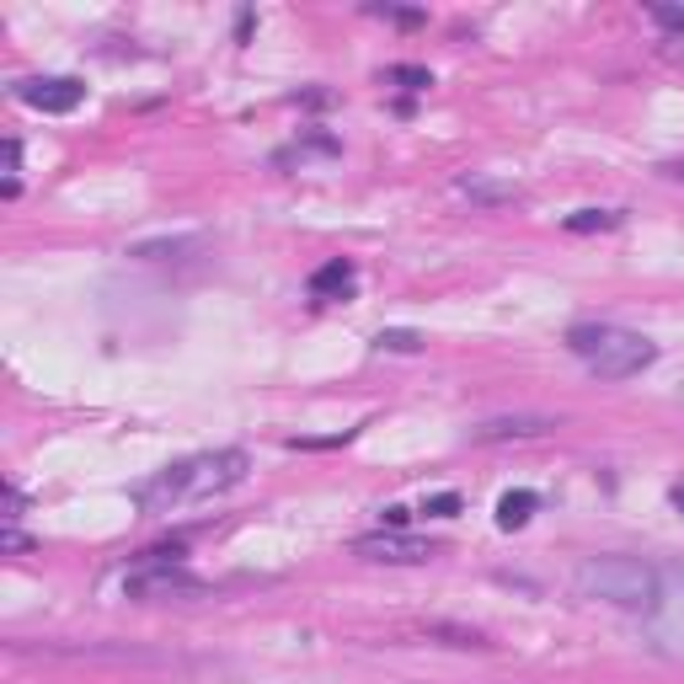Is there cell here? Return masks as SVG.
Segmentation results:
<instances>
[{
    "label": "cell",
    "mask_w": 684,
    "mask_h": 684,
    "mask_svg": "<svg viewBox=\"0 0 684 684\" xmlns=\"http://www.w3.org/2000/svg\"><path fill=\"white\" fill-rule=\"evenodd\" d=\"M22 508H27V497H22L16 487H5V524H11V519H16Z\"/></svg>",
    "instance_id": "20"
},
{
    "label": "cell",
    "mask_w": 684,
    "mask_h": 684,
    "mask_svg": "<svg viewBox=\"0 0 684 684\" xmlns=\"http://www.w3.org/2000/svg\"><path fill=\"white\" fill-rule=\"evenodd\" d=\"M347 290H353V262H342V257H332L327 268L310 273V294H316V299H327V294H347Z\"/></svg>",
    "instance_id": "11"
},
{
    "label": "cell",
    "mask_w": 684,
    "mask_h": 684,
    "mask_svg": "<svg viewBox=\"0 0 684 684\" xmlns=\"http://www.w3.org/2000/svg\"><path fill=\"white\" fill-rule=\"evenodd\" d=\"M423 514H428V519H455V514H460V497H455V492H439V497L423 503Z\"/></svg>",
    "instance_id": "18"
},
{
    "label": "cell",
    "mask_w": 684,
    "mask_h": 684,
    "mask_svg": "<svg viewBox=\"0 0 684 684\" xmlns=\"http://www.w3.org/2000/svg\"><path fill=\"white\" fill-rule=\"evenodd\" d=\"M551 428H556L551 417H492V423H476V428H471V439H476V444L540 439V434H551Z\"/></svg>",
    "instance_id": "8"
},
{
    "label": "cell",
    "mask_w": 684,
    "mask_h": 684,
    "mask_svg": "<svg viewBox=\"0 0 684 684\" xmlns=\"http://www.w3.org/2000/svg\"><path fill=\"white\" fill-rule=\"evenodd\" d=\"M11 97L38 107V113H75L86 102V86L75 75H38V81H16Z\"/></svg>",
    "instance_id": "7"
},
{
    "label": "cell",
    "mask_w": 684,
    "mask_h": 684,
    "mask_svg": "<svg viewBox=\"0 0 684 684\" xmlns=\"http://www.w3.org/2000/svg\"><path fill=\"white\" fill-rule=\"evenodd\" d=\"M647 16L669 33V38H684V5H669V0H652L647 5Z\"/></svg>",
    "instance_id": "15"
},
{
    "label": "cell",
    "mask_w": 684,
    "mask_h": 684,
    "mask_svg": "<svg viewBox=\"0 0 684 684\" xmlns=\"http://www.w3.org/2000/svg\"><path fill=\"white\" fill-rule=\"evenodd\" d=\"M353 556H364V562H391V567H412V562H434L439 545L406 535V530H380V535L353 540Z\"/></svg>",
    "instance_id": "5"
},
{
    "label": "cell",
    "mask_w": 684,
    "mask_h": 684,
    "mask_svg": "<svg viewBox=\"0 0 684 684\" xmlns=\"http://www.w3.org/2000/svg\"><path fill=\"white\" fill-rule=\"evenodd\" d=\"M674 503H680V508H684V487H680V492H674Z\"/></svg>",
    "instance_id": "23"
},
{
    "label": "cell",
    "mask_w": 684,
    "mask_h": 684,
    "mask_svg": "<svg viewBox=\"0 0 684 684\" xmlns=\"http://www.w3.org/2000/svg\"><path fill=\"white\" fill-rule=\"evenodd\" d=\"M386 530H406V508H386Z\"/></svg>",
    "instance_id": "21"
},
{
    "label": "cell",
    "mask_w": 684,
    "mask_h": 684,
    "mask_svg": "<svg viewBox=\"0 0 684 684\" xmlns=\"http://www.w3.org/2000/svg\"><path fill=\"white\" fill-rule=\"evenodd\" d=\"M380 353H423V338L417 332H406V327H386L380 338H375Z\"/></svg>",
    "instance_id": "14"
},
{
    "label": "cell",
    "mask_w": 684,
    "mask_h": 684,
    "mask_svg": "<svg viewBox=\"0 0 684 684\" xmlns=\"http://www.w3.org/2000/svg\"><path fill=\"white\" fill-rule=\"evenodd\" d=\"M386 81L406 86V92H428V86H434V75H428L423 64H391V70H386Z\"/></svg>",
    "instance_id": "16"
},
{
    "label": "cell",
    "mask_w": 684,
    "mask_h": 684,
    "mask_svg": "<svg viewBox=\"0 0 684 684\" xmlns=\"http://www.w3.org/2000/svg\"><path fill=\"white\" fill-rule=\"evenodd\" d=\"M369 16H386V22H401V27H417L423 22V11H412V5H364Z\"/></svg>",
    "instance_id": "17"
},
{
    "label": "cell",
    "mask_w": 684,
    "mask_h": 684,
    "mask_svg": "<svg viewBox=\"0 0 684 684\" xmlns=\"http://www.w3.org/2000/svg\"><path fill=\"white\" fill-rule=\"evenodd\" d=\"M246 471H251V455L246 449H209V455H188L166 471H155L150 482L129 492L145 514H172V508H193V503H209L220 492L241 487Z\"/></svg>",
    "instance_id": "1"
},
{
    "label": "cell",
    "mask_w": 684,
    "mask_h": 684,
    "mask_svg": "<svg viewBox=\"0 0 684 684\" xmlns=\"http://www.w3.org/2000/svg\"><path fill=\"white\" fill-rule=\"evenodd\" d=\"M658 583H663V573L652 562H641V556H583L578 573H573V588L583 599L632 610V615H652Z\"/></svg>",
    "instance_id": "2"
},
{
    "label": "cell",
    "mask_w": 684,
    "mask_h": 684,
    "mask_svg": "<svg viewBox=\"0 0 684 684\" xmlns=\"http://www.w3.org/2000/svg\"><path fill=\"white\" fill-rule=\"evenodd\" d=\"M0 551H11V556H22V551H33V540L22 535L16 524H5V530H0Z\"/></svg>",
    "instance_id": "19"
},
{
    "label": "cell",
    "mask_w": 684,
    "mask_h": 684,
    "mask_svg": "<svg viewBox=\"0 0 684 684\" xmlns=\"http://www.w3.org/2000/svg\"><path fill=\"white\" fill-rule=\"evenodd\" d=\"M188 251H198L193 236H172V241H140V246H129V257H134V262H182Z\"/></svg>",
    "instance_id": "10"
},
{
    "label": "cell",
    "mask_w": 684,
    "mask_h": 684,
    "mask_svg": "<svg viewBox=\"0 0 684 684\" xmlns=\"http://www.w3.org/2000/svg\"><path fill=\"white\" fill-rule=\"evenodd\" d=\"M455 193L476 198V203H514L519 188H508V182H482V177H460V182H455Z\"/></svg>",
    "instance_id": "13"
},
{
    "label": "cell",
    "mask_w": 684,
    "mask_h": 684,
    "mask_svg": "<svg viewBox=\"0 0 684 684\" xmlns=\"http://www.w3.org/2000/svg\"><path fill=\"white\" fill-rule=\"evenodd\" d=\"M567 347L583 358L588 375H599V380H632V375H641L658 358V342H647L641 332H626V327H610V321L573 327Z\"/></svg>",
    "instance_id": "3"
},
{
    "label": "cell",
    "mask_w": 684,
    "mask_h": 684,
    "mask_svg": "<svg viewBox=\"0 0 684 684\" xmlns=\"http://www.w3.org/2000/svg\"><path fill=\"white\" fill-rule=\"evenodd\" d=\"M573 236H593V231H615L621 225V209H573L567 220H562Z\"/></svg>",
    "instance_id": "12"
},
{
    "label": "cell",
    "mask_w": 684,
    "mask_h": 684,
    "mask_svg": "<svg viewBox=\"0 0 684 684\" xmlns=\"http://www.w3.org/2000/svg\"><path fill=\"white\" fill-rule=\"evenodd\" d=\"M663 172H669V177H684V166H663Z\"/></svg>",
    "instance_id": "22"
},
{
    "label": "cell",
    "mask_w": 684,
    "mask_h": 684,
    "mask_svg": "<svg viewBox=\"0 0 684 684\" xmlns=\"http://www.w3.org/2000/svg\"><path fill=\"white\" fill-rule=\"evenodd\" d=\"M652 632L669 652H684V562L663 573L658 583V604H652Z\"/></svg>",
    "instance_id": "6"
},
{
    "label": "cell",
    "mask_w": 684,
    "mask_h": 684,
    "mask_svg": "<svg viewBox=\"0 0 684 684\" xmlns=\"http://www.w3.org/2000/svg\"><path fill=\"white\" fill-rule=\"evenodd\" d=\"M203 593V578H193L188 567H177V562H140L129 578H123V599H193Z\"/></svg>",
    "instance_id": "4"
},
{
    "label": "cell",
    "mask_w": 684,
    "mask_h": 684,
    "mask_svg": "<svg viewBox=\"0 0 684 684\" xmlns=\"http://www.w3.org/2000/svg\"><path fill=\"white\" fill-rule=\"evenodd\" d=\"M535 508H540V497L530 487L503 492V497H497V530H519V524H530Z\"/></svg>",
    "instance_id": "9"
}]
</instances>
